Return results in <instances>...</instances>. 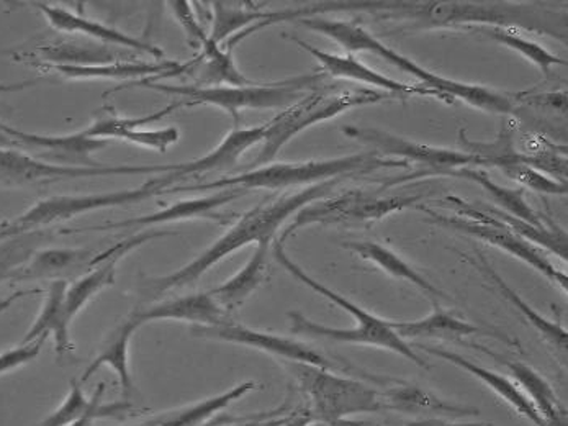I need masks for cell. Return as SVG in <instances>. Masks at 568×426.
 Listing matches in <instances>:
<instances>
[{"instance_id":"cell-1","label":"cell","mask_w":568,"mask_h":426,"mask_svg":"<svg viewBox=\"0 0 568 426\" xmlns=\"http://www.w3.org/2000/svg\"><path fill=\"white\" fill-rule=\"evenodd\" d=\"M339 181L341 179H333V181L322 182V184L310 185L294 194H284L281 197L261 202L260 205L240 216L225 235L220 236L210 248L199 254L191 263L168 276L144 280L140 287L141 295L144 298H154L161 297L166 292L175 291V288L189 287V285L197 283L203 274L209 273L220 261L244 246L251 245V243L260 245L263 242H274L278 230L292 215L312 202L322 201L326 195L332 194Z\"/></svg>"},{"instance_id":"cell-2","label":"cell","mask_w":568,"mask_h":426,"mask_svg":"<svg viewBox=\"0 0 568 426\" xmlns=\"http://www.w3.org/2000/svg\"><path fill=\"white\" fill-rule=\"evenodd\" d=\"M298 23L305 29L320 33V36L332 38L349 53L374 54V57L382 58V60L406 72V74L415 75L416 79L422 81V85L443 95L449 104L459 99V101L466 102L475 109L490 113H501V115H508L515 110L516 101L513 95L501 94V92L494 91L487 85L467 84V82L443 78V75L426 70L422 64L415 63L409 58L403 57L398 51L392 50L390 47L382 43L378 38L372 36L371 32L357 26V23L322 19V17H308V19L298 20Z\"/></svg>"},{"instance_id":"cell-3","label":"cell","mask_w":568,"mask_h":426,"mask_svg":"<svg viewBox=\"0 0 568 426\" xmlns=\"http://www.w3.org/2000/svg\"><path fill=\"white\" fill-rule=\"evenodd\" d=\"M271 253L274 260L288 274H292L295 280L301 281L303 285L312 288L316 294L332 301L337 307L353 315V318L357 322L356 328H335V326L312 322V320L302 315L301 312H291L288 318H291V332L294 335L329 339V342L336 343H351V345L375 346V348L397 353V355L406 357V359L412 361L413 364L423 367V369H432V366L426 363L425 357L416 352L415 346L408 345V342L400 338L397 332L392 328L390 320H384L371 314L366 308L357 305L356 302L349 301L344 295L337 294L333 288L326 287L325 284L313 280L308 273L303 271V267L298 266L294 260H291V256H288L287 251L284 248V243L278 242V240H274V243H272Z\"/></svg>"},{"instance_id":"cell-4","label":"cell","mask_w":568,"mask_h":426,"mask_svg":"<svg viewBox=\"0 0 568 426\" xmlns=\"http://www.w3.org/2000/svg\"><path fill=\"white\" fill-rule=\"evenodd\" d=\"M392 168H408L403 161L378 156L375 151L371 153L349 154V156L332 158V160L305 161V163H272L256 168L247 173L216 179L212 182L199 184H179L164 189L161 195L178 194L189 191H223V189H268V191H284V189L302 187V185L322 184L333 179H344L354 174H368L378 170Z\"/></svg>"},{"instance_id":"cell-5","label":"cell","mask_w":568,"mask_h":426,"mask_svg":"<svg viewBox=\"0 0 568 426\" xmlns=\"http://www.w3.org/2000/svg\"><path fill=\"white\" fill-rule=\"evenodd\" d=\"M325 78L326 75L322 72H312V74L294 75V78L284 79V81L266 82V84L253 82V84L241 85V88H230V85H219V88L169 85L144 79V81L130 82L126 88H144L174 95V98H178L175 102L181 109L201 105L216 106V109L229 112L232 115L234 126H240V113L243 110L288 109L295 102L301 101L303 95L318 89ZM122 89H116V91H122Z\"/></svg>"},{"instance_id":"cell-6","label":"cell","mask_w":568,"mask_h":426,"mask_svg":"<svg viewBox=\"0 0 568 426\" xmlns=\"http://www.w3.org/2000/svg\"><path fill=\"white\" fill-rule=\"evenodd\" d=\"M351 9L366 10L382 20H403L409 29H475V27L525 26L539 29L525 17L521 7L498 2H349Z\"/></svg>"},{"instance_id":"cell-7","label":"cell","mask_w":568,"mask_h":426,"mask_svg":"<svg viewBox=\"0 0 568 426\" xmlns=\"http://www.w3.org/2000/svg\"><path fill=\"white\" fill-rule=\"evenodd\" d=\"M394 98L395 95L387 92L372 91V89H344L343 91L337 85L322 84L267 122L263 146L253 164L257 168L266 166L275 160L285 144L292 142L310 126L335 119L347 110L381 104Z\"/></svg>"},{"instance_id":"cell-8","label":"cell","mask_w":568,"mask_h":426,"mask_svg":"<svg viewBox=\"0 0 568 426\" xmlns=\"http://www.w3.org/2000/svg\"><path fill=\"white\" fill-rule=\"evenodd\" d=\"M437 204L440 207L450 209V211L456 212V215H444V213H437L433 209L419 207L428 215L429 222L444 226V229L466 233V235L474 236L480 242L488 243L494 248L503 250L505 253L518 257L519 261L531 266L537 273L542 274L547 281L559 285L560 291L567 292V274L554 266L552 261L547 257L544 250L532 245L523 236L516 235L508 226L503 225L500 220L485 211L484 205L470 204V202L463 201L456 195H449Z\"/></svg>"},{"instance_id":"cell-9","label":"cell","mask_w":568,"mask_h":426,"mask_svg":"<svg viewBox=\"0 0 568 426\" xmlns=\"http://www.w3.org/2000/svg\"><path fill=\"white\" fill-rule=\"evenodd\" d=\"M282 364L308 395L313 412L325 425H347L346 418L353 415L385 412L382 390L366 383L310 364L288 361H282Z\"/></svg>"},{"instance_id":"cell-10","label":"cell","mask_w":568,"mask_h":426,"mask_svg":"<svg viewBox=\"0 0 568 426\" xmlns=\"http://www.w3.org/2000/svg\"><path fill=\"white\" fill-rule=\"evenodd\" d=\"M169 187H171V182H169L168 174H161V176H154L144 182L140 187L123 189V191L89 195H54V197L38 201L22 215L9 220L7 225L12 230L13 235H22V233L34 232V230L53 225V223L68 222V220L84 215V213L125 207V205L138 204V202L148 201L151 197H160L161 192Z\"/></svg>"},{"instance_id":"cell-11","label":"cell","mask_w":568,"mask_h":426,"mask_svg":"<svg viewBox=\"0 0 568 426\" xmlns=\"http://www.w3.org/2000/svg\"><path fill=\"white\" fill-rule=\"evenodd\" d=\"M422 201L418 194L381 195L364 191H349L332 199L312 202L295 213L294 222L284 230L278 242L295 235L298 230L308 225H361L377 222L392 213L416 207Z\"/></svg>"},{"instance_id":"cell-12","label":"cell","mask_w":568,"mask_h":426,"mask_svg":"<svg viewBox=\"0 0 568 426\" xmlns=\"http://www.w3.org/2000/svg\"><path fill=\"white\" fill-rule=\"evenodd\" d=\"M178 170V164H106L103 168H69L38 160L17 148H0V185L26 187V185L53 184L71 179L110 176H161Z\"/></svg>"},{"instance_id":"cell-13","label":"cell","mask_w":568,"mask_h":426,"mask_svg":"<svg viewBox=\"0 0 568 426\" xmlns=\"http://www.w3.org/2000/svg\"><path fill=\"white\" fill-rule=\"evenodd\" d=\"M344 135L374 148L378 156L403 161V163H416L425 168L419 176H447L460 168L480 166L477 158L464 153L460 150H447V148L422 144L384 132L377 129H364V126H344Z\"/></svg>"},{"instance_id":"cell-14","label":"cell","mask_w":568,"mask_h":426,"mask_svg":"<svg viewBox=\"0 0 568 426\" xmlns=\"http://www.w3.org/2000/svg\"><path fill=\"white\" fill-rule=\"evenodd\" d=\"M191 335L194 338L213 339V342L233 343V345L246 346L267 355L278 357L288 363L310 364L322 369L335 371L339 366L313 346L285 336L272 335V333L257 332L247 326L230 322L216 326L192 325Z\"/></svg>"},{"instance_id":"cell-15","label":"cell","mask_w":568,"mask_h":426,"mask_svg":"<svg viewBox=\"0 0 568 426\" xmlns=\"http://www.w3.org/2000/svg\"><path fill=\"white\" fill-rule=\"evenodd\" d=\"M0 132L17 143L20 150H32V156L47 163L69 168L106 166L95 161L94 154L105 150L109 142L88 139L84 132L71 133V135H38V133L13 129L2 122H0Z\"/></svg>"},{"instance_id":"cell-16","label":"cell","mask_w":568,"mask_h":426,"mask_svg":"<svg viewBox=\"0 0 568 426\" xmlns=\"http://www.w3.org/2000/svg\"><path fill=\"white\" fill-rule=\"evenodd\" d=\"M295 44L312 54L320 63L318 72L325 74L326 78L346 79V81L361 82V84L372 85V88L382 89V92L395 95L397 99H406L408 95H425V98H436L439 101L447 102L443 95L436 91L425 88L422 84H405V82L395 81L387 78L382 72L372 70L368 64L363 63L359 58L353 53L335 54L328 51L318 50L313 44L306 43L297 37H291ZM449 104V102H447Z\"/></svg>"},{"instance_id":"cell-17","label":"cell","mask_w":568,"mask_h":426,"mask_svg":"<svg viewBox=\"0 0 568 426\" xmlns=\"http://www.w3.org/2000/svg\"><path fill=\"white\" fill-rule=\"evenodd\" d=\"M32 67L43 72H53L72 81H129L138 82L156 78L164 79L171 75L191 72L199 67V58L181 64L178 61L164 60L148 63V61H116V63L98 64V67H68V64H50L34 61Z\"/></svg>"},{"instance_id":"cell-18","label":"cell","mask_w":568,"mask_h":426,"mask_svg":"<svg viewBox=\"0 0 568 426\" xmlns=\"http://www.w3.org/2000/svg\"><path fill=\"white\" fill-rule=\"evenodd\" d=\"M247 191L243 189H223V191L215 192V194L206 195V197L187 199V201L175 202L171 207L163 209V211L150 213V215L136 216L132 220H123L116 223H103V225L91 226L85 230H71V233H85V232H105V230H122V229H151L154 225H164V223L189 222V220H212V222L229 223L230 216L219 213L220 207L236 201V199L246 195Z\"/></svg>"},{"instance_id":"cell-19","label":"cell","mask_w":568,"mask_h":426,"mask_svg":"<svg viewBox=\"0 0 568 426\" xmlns=\"http://www.w3.org/2000/svg\"><path fill=\"white\" fill-rule=\"evenodd\" d=\"M34 9L43 13L51 27L58 32L69 33V36H84L92 40L101 41L102 44L110 47L125 48L134 53H143L156 61H164V51L156 44L146 43L140 38L129 36L122 30L113 29L105 23L98 22L94 19L74 13L72 10L60 6H51L47 2H33Z\"/></svg>"},{"instance_id":"cell-20","label":"cell","mask_w":568,"mask_h":426,"mask_svg":"<svg viewBox=\"0 0 568 426\" xmlns=\"http://www.w3.org/2000/svg\"><path fill=\"white\" fill-rule=\"evenodd\" d=\"M266 130L267 123L251 126V129L234 126L232 132L223 139V142L220 143L215 150L210 151L205 156L197 158V160L187 161V163H179L178 170L168 173L171 187L181 184V181L191 176H201V174L233 168L250 148L263 143L264 136H266Z\"/></svg>"},{"instance_id":"cell-21","label":"cell","mask_w":568,"mask_h":426,"mask_svg":"<svg viewBox=\"0 0 568 426\" xmlns=\"http://www.w3.org/2000/svg\"><path fill=\"white\" fill-rule=\"evenodd\" d=\"M132 317L141 326L151 322H187L199 326H216L230 322V314L223 311L210 292L184 295L150 305L143 311H133Z\"/></svg>"},{"instance_id":"cell-22","label":"cell","mask_w":568,"mask_h":426,"mask_svg":"<svg viewBox=\"0 0 568 426\" xmlns=\"http://www.w3.org/2000/svg\"><path fill=\"white\" fill-rule=\"evenodd\" d=\"M416 348H422L423 352L428 353V355L439 357V359L446 361V363L453 364V366L459 367V369L466 371V373L477 377L480 383H484L488 389L494 390L509 407L515 408L521 417L531 422L532 425L547 426L546 422L537 414L535 405L526 397L525 392L519 389L515 381L509 379V377L494 373V371L487 369V367L478 366L474 361L460 356L459 353L450 352V349L437 348V346L429 345H418Z\"/></svg>"},{"instance_id":"cell-23","label":"cell","mask_w":568,"mask_h":426,"mask_svg":"<svg viewBox=\"0 0 568 426\" xmlns=\"http://www.w3.org/2000/svg\"><path fill=\"white\" fill-rule=\"evenodd\" d=\"M390 326L405 342L406 339L429 338L466 345L464 338H468V336H494V338L511 343L505 335H498V333L490 332V329L471 325L466 320L457 318L450 312L443 311L437 304L435 312L429 314L428 317L413 320V322H390Z\"/></svg>"},{"instance_id":"cell-24","label":"cell","mask_w":568,"mask_h":426,"mask_svg":"<svg viewBox=\"0 0 568 426\" xmlns=\"http://www.w3.org/2000/svg\"><path fill=\"white\" fill-rule=\"evenodd\" d=\"M138 328H141V325L132 315L120 322L115 329L106 336L101 353L85 367L81 377L82 383L91 379L101 367H110L119 377L123 400L129 402L134 392L133 374L130 369V345H132L133 335Z\"/></svg>"},{"instance_id":"cell-25","label":"cell","mask_w":568,"mask_h":426,"mask_svg":"<svg viewBox=\"0 0 568 426\" xmlns=\"http://www.w3.org/2000/svg\"><path fill=\"white\" fill-rule=\"evenodd\" d=\"M68 283L64 280H57L51 283L44 298L40 314L34 318L33 325L27 332L22 343H32L37 339H54V349L58 356H64L74 349L71 342V322L64 311V295H67Z\"/></svg>"},{"instance_id":"cell-26","label":"cell","mask_w":568,"mask_h":426,"mask_svg":"<svg viewBox=\"0 0 568 426\" xmlns=\"http://www.w3.org/2000/svg\"><path fill=\"white\" fill-rule=\"evenodd\" d=\"M485 353L508 367L516 386L525 392L526 397L535 405L537 414L546 422L547 426H567V410L564 408L562 402L559 400L556 392L537 371L529 367L528 364L519 363V361L503 359V357L487 352V349H485Z\"/></svg>"},{"instance_id":"cell-27","label":"cell","mask_w":568,"mask_h":426,"mask_svg":"<svg viewBox=\"0 0 568 426\" xmlns=\"http://www.w3.org/2000/svg\"><path fill=\"white\" fill-rule=\"evenodd\" d=\"M272 243L274 242L260 243L243 270L237 271L226 283L210 291L226 314L240 308L268 280Z\"/></svg>"},{"instance_id":"cell-28","label":"cell","mask_w":568,"mask_h":426,"mask_svg":"<svg viewBox=\"0 0 568 426\" xmlns=\"http://www.w3.org/2000/svg\"><path fill=\"white\" fill-rule=\"evenodd\" d=\"M105 392V383L99 384L98 390L91 398L85 397L81 384L71 381L69 392L63 404L48 415L38 426H71L88 415H99L101 418H122L123 414L133 410V405L122 400L116 404L103 405L102 395Z\"/></svg>"},{"instance_id":"cell-29","label":"cell","mask_w":568,"mask_h":426,"mask_svg":"<svg viewBox=\"0 0 568 426\" xmlns=\"http://www.w3.org/2000/svg\"><path fill=\"white\" fill-rule=\"evenodd\" d=\"M464 256L470 261L471 266L478 267V270L484 273L485 277H488L491 283L497 285L503 297H505L513 307L518 308L519 314L531 323L532 328H535L550 346H554V349H556L560 356L567 357L568 333L560 323L550 322L549 318L542 317L539 312H536L531 305L526 304V302L523 301L521 295H519L518 292L513 291V288L506 284V281L503 280L500 274L490 266L487 257H485L480 251H477V260L468 257L467 254H464Z\"/></svg>"},{"instance_id":"cell-30","label":"cell","mask_w":568,"mask_h":426,"mask_svg":"<svg viewBox=\"0 0 568 426\" xmlns=\"http://www.w3.org/2000/svg\"><path fill=\"white\" fill-rule=\"evenodd\" d=\"M447 176L463 178L467 181L475 182V184L484 187L488 194L491 195L495 202L509 215L529 223L539 230H557L556 223L552 220L544 216L542 213L535 211L528 201L525 199V189H509L505 185L498 184L494 179L485 174L484 171L474 170V168H460V170L453 171Z\"/></svg>"},{"instance_id":"cell-31","label":"cell","mask_w":568,"mask_h":426,"mask_svg":"<svg viewBox=\"0 0 568 426\" xmlns=\"http://www.w3.org/2000/svg\"><path fill=\"white\" fill-rule=\"evenodd\" d=\"M92 251L50 248L33 253L23 266L12 274L10 281L61 280L64 274L91 264Z\"/></svg>"},{"instance_id":"cell-32","label":"cell","mask_w":568,"mask_h":426,"mask_svg":"<svg viewBox=\"0 0 568 426\" xmlns=\"http://www.w3.org/2000/svg\"><path fill=\"white\" fill-rule=\"evenodd\" d=\"M40 63L68 64V67H98L116 61H138L134 51L110 44L61 43L38 48Z\"/></svg>"},{"instance_id":"cell-33","label":"cell","mask_w":568,"mask_h":426,"mask_svg":"<svg viewBox=\"0 0 568 426\" xmlns=\"http://www.w3.org/2000/svg\"><path fill=\"white\" fill-rule=\"evenodd\" d=\"M344 248L356 253L361 260L371 261L375 266L381 267L384 273L390 274L395 280L406 281V283L416 285L419 291L425 292L432 298H444L440 288H437L432 281L426 280L419 271H416L412 264L406 263L395 251L385 248L375 242H346Z\"/></svg>"},{"instance_id":"cell-34","label":"cell","mask_w":568,"mask_h":426,"mask_svg":"<svg viewBox=\"0 0 568 426\" xmlns=\"http://www.w3.org/2000/svg\"><path fill=\"white\" fill-rule=\"evenodd\" d=\"M385 410L398 412L405 415L437 414V415H477L475 408L459 407L439 400L428 390L409 384H398L382 392Z\"/></svg>"},{"instance_id":"cell-35","label":"cell","mask_w":568,"mask_h":426,"mask_svg":"<svg viewBox=\"0 0 568 426\" xmlns=\"http://www.w3.org/2000/svg\"><path fill=\"white\" fill-rule=\"evenodd\" d=\"M257 389V384L253 381L234 386L233 389L223 392V394L215 395V397L206 398V400L199 402L189 407L179 408L175 412H169L166 415L154 418L153 422L143 426H199L203 422L209 420L213 415L219 412L225 410L233 402L240 400L244 395L250 394L251 390Z\"/></svg>"},{"instance_id":"cell-36","label":"cell","mask_w":568,"mask_h":426,"mask_svg":"<svg viewBox=\"0 0 568 426\" xmlns=\"http://www.w3.org/2000/svg\"><path fill=\"white\" fill-rule=\"evenodd\" d=\"M199 67H202V70L195 85L201 88H219V85L241 88V85L253 84V81L237 70L232 51L225 50L222 44L213 43L210 38L199 53Z\"/></svg>"},{"instance_id":"cell-37","label":"cell","mask_w":568,"mask_h":426,"mask_svg":"<svg viewBox=\"0 0 568 426\" xmlns=\"http://www.w3.org/2000/svg\"><path fill=\"white\" fill-rule=\"evenodd\" d=\"M467 32L481 33V36L497 41L503 47L515 50L516 53L521 54L523 58L539 68L546 79L549 78L554 67H567L566 60L550 53L542 44L518 36V33L513 32V29H506V27H475V29H468Z\"/></svg>"},{"instance_id":"cell-38","label":"cell","mask_w":568,"mask_h":426,"mask_svg":"<svg viewBox=\"0 0 568 426\" xmlns=\"http://www.w3.org/2000/svg\"><path fill=\"white\" fill-rule=\"evenodd\" d=\"M179 109H181V106L174 101L172 104L164 106V109L148 113V115L143 116H130L129 119V116H119L116 113L109 112L106 115L99 116L95 122H92L91 125L82 130V132H84L88 139L105 140V142L120 140V136L129 132V130H136L141 129V126L160 122L164 116L171 115L172 112Z\"/></svg>"},{"instance_id":"cell-39","label":"cell","mask_w":568,"mask_h":426,"mask_svg":"<svg viewBox=\"0 0 568 426\" xmlns=\"http://www.w3.org/2000/svg\"><path fill=\"white\" fill-rule=\"evenodd\" d=\"M498 170H500L506 178L518 182L521 189H529V191L540 192V194H567V184L556 181V179L547 176V174L540 173V171L528 166V164L508 163L503 164Z\"/></svg>"},{"instance_id":"cell-40","label":"cell","mask_w":568,"mask_h":426,"mask_svg":"<svg viewBox=\"0 0 568 426\" xmlns=\"http://www.w3.org/2000/svg\"><path fill=\"white\" fill-rule=\"evenodd\" d=\"M32 239L33 236L26 239L22 233V235L9 239L10 242L6 240L0 245V283L10 280L12 274L30 260L33 254L32 248H30Z\"/></svg>"},{"instance_id":"cell-41","label":"cell","mask_w":568,"mask_h":426,"mask_svg":"<svg viewBox=\"0 0 568 426\" xmlns=\"http://www.w3.org/2000/svg\"><path fill=\"white\" fill-rule=\"evenodd\" d=\"M123 142L136 144L141 148H150L156 150L158 153L164 154L169 148L174 146L181 140V132L175 126H168V129L158 130H129L120 136Z\"/></svg>"},{"instance_id":"cell-42","label":"cell","mask_w":568,"mask_h":426,"mask_svg":"<svg viewBox=\"0 0 568 426\" xmlns=\"http://www.w3.org/2000/svg\"><path fill=\"white\" fill-rule=\"evenodd\" d=\"M169 7H171L172 16L178 20L179 26L184 29L189 44L195 48V50L201 51L203 44L209 41V36H206L205 30H203L201 20L195 16L192 3L185 2V0H178V2H169Z\"/></svg>"},{"instance_id":"cell-43","label":"cell","mask_w":568,"mask_h":426,"mask_svg":"<svg viewBox=\"0 0 568 426\" xmlns=\"http://www.w3.org/2000/svg\"><path fill=\"white\" fill-rule=\"evenodd\" d=\"M44 342H47V339L22 343V345L16 346V348L0 353V376H2V374L12 373V371L19 369V367L26 366V364H30L32 361L37 359V357L40 356Z\"/></svg>"},{"instance_id":"cell-44","label":"cell","mask_w":568,"mask_h":426,"mask_svg":"<svg viewBox=\"0 0 568 426\" xmlns=\"http://www.w3.org/2000/svg\"><path fill=\"white\" fill-rule=\"evenodd\" d=\"M521 95L525 99V104L535 105L537 109L550 110V112H567V92L560 91L556 94H542V95Z\"/></svg>"},{"instance_id":"cell-45","label":"cell","mask_w":568,"mask_h":426,"mask_svg":"<svg viewBox=\"0 0 568 426\" xmlns=\"http://www.w3.org/2000/svg\"><path fill=\"white\" fill-rule=\"evenodd\" d=\"M38 79H29V81L12 82V84H0V95L9 94V92L26 91L38 84Z\"/></svg>"},{"instance_id":"cell-46","label":"cell","mask_w":568,"mask_h":426,"mask_svg":"<svg viewBox=\"0 0 568 426\" xmlns=\"http://www.w3.org/2000/svg\"><path fill=\"white\" fill-rule=\"evenodd\" d=\"M0 148H17V150H20V148L17 146V143H13L12 140H10L9 136L3 135L2 132H0Z\"/></svg>"},{"instance_id":"cell-47","label":"cell","mask_w":568,"mask_h":426,"mask_svg":"<svg viewBox=\"0 0 568 426\" xmlns=\"http://www.w3.org/2000/svg\"><path fill=\"white\" fill-rule=\"evenodd\" d=\"M439 426H497L494 424H443Z\"/></svg>"},{"instance_id":"cell-48","label":"cell","mask_w":568,"mask_h":426,"mask_svg":"<svg viewBox=\"0 0 568 426\" xmlns=\"http://www.w3.org/2000/svg\"><path fill=\"white\" fill-rule=\"evenodd\" d=\"M0 312H2V311H0Z\"/></svg>"}]
</instances>
